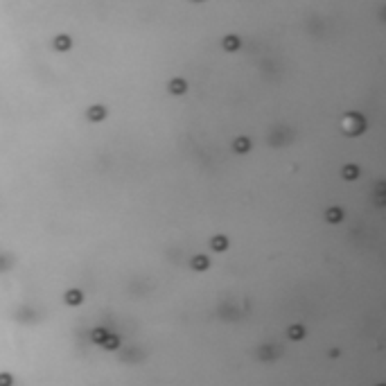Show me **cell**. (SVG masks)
<instances>
[{"instance_id": "obj_1", "label": "cell", "mask_w": 386, "mask_h": 386, "mask_svg": "<svg viewBox=\"0 0 386 386\" xmlns=\"http://www.w3.org/2000/svg\"><path fill=\"white\" fill-rule=\"evenodd\" d=\"M104 115H106V111H104V106H91L88 108V117L91 120H104Z\"/></svg>"}, {"instance_id": "obj_2", "label": "cell", "mask_w": 386, "mask_h": 386, "mask_svg": "<svg viewBox=\"0 0 386 386\" xmlns=\"http://www.w3.org/2000/svg\"><path fill=\"white\" fill-rule=\"evenodd\" d=\"M251 149V142L246 140V138H237V140H235V152L237 154H246Z\"/></svg>"}, {"instance_id": "obj_3", "label": "cell", "mask_w": 386, "mask_h": 386, "mask_svg": "<svg viewBox=\"0 0 386 386\" xmlns=\"http://www.w3.org/2000/svg\"><path fill=\"white\" fill-rule=\"evenodd\" d=\"M186 82H183V79H174V82H172L170 84V91H172V93H174V95H181L183 93V91H186Z\"/></svg>"}, {"instance_id": "obj_4", "label": "cell", "mask_w": 386, "mask_h": 386, "mask_svg": "<svg viewBox=\"0 0 386 386\" xmlns=\"http://www.w3.org/2000/svg\"><path fill=\"white\" fill-rule=\"evenodd\" d=\"M341 217H343V212L339 210V208H330V210H328V219L332 221V224H339V221H341Z\"/></svg>"}, {"instance_id": "obj_5", "label": "cell", "mask_w": 386, "mask_h": 386, "mask_svg": "<svg viewBox=\"0 0 386 386\" xmlns=\"http://www.w3.org/2000/svg\"><path fill=\"white\" fill-rule=\"evenodd\" d=\"M224 45H226V50H237L240 48V41H237V36H226Z\"/></svg>"}, {"instance_id": "obj_6", "label": "cell", "mask_w": 386, "mask_h": 386, "mask_svg": "<svg viewBox=\"0 0 386 386\" xmlns=\"http://www.w3.org/2000/svg\"><path fill=\"white\" fill-rule=\"evenodd\" d=\"M68 48H70L68 36H57V50H68Z\"/></svg>"}, {"instance_id": "obj_7", "label": "cell", "mask_w": 386, "mask_h": 386, "mask_svg": "<svg viewBox=\"0 0 386 386\" xmlns=\"http://www.w3.org/2000/svg\"><path fill=\"white\" fill-rule=\"evenodd\" d=\"M357 174H359V170L355 165H348L346 170H343V176H346V179H357Z\"/></svg>"}, {"instance_id": "obj_8", "label": "cell", "mask_w": 386, "mask_h": 386, "mask_svg": "<svg viewBox=\"0 0 386 386\" xmlns=\"http://www.w3.org/2000/svg\"><path fill=\"white\" fill-rule=\"evenodd\" d=\"M212 246H215L217 251L226 249V237H215V240H212Z\"/></svg>"}, {"instance_id": "obj_9", "label": "cell", "mask_w": 386, "mask_h": 386, "mask_svg": "<svg viewBox=\"0 0 386 386\" xmlns=\"http://www.w3.org/2000/svg\"><path fill=\"white\" fill-rule=\"evenodd\" d=\"M194 267H196V269H203V267H208V260L201 258V255H199V258L194 260Z\"/></svg>"}, {"instance_id": "obj_10", "label": "cell", "mask_w": 386, "mask_h": 386, "mask_svg": "<svg viewBox=\"0 0 386 386\" xmlns=\"http://www.w3.org/2000/svg\"><path fill=\"white\" fill-rule=\"evenodd\" d=\"M79 298H82V296H77V291H70V296H68V300H70V303H77Z\"/></svg>"}, {"instance_id": "obj_11", "label": "cell", "mask_w": 386, "mask_h": 386, "mask_svg": "<svg viewBox=\"0 0 386 386\" xmlns=\"http://www.w3.org/2000/svg\"><path fill=\"white\" fill-rule=\"evenodd\" d=\"M0 386H9V377H5V375L0 377Z\"/></svg>"}]
</instances>
